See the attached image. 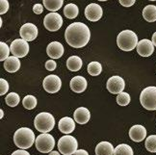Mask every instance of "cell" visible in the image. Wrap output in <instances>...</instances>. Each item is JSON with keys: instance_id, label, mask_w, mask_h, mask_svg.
Here are the masks:
<instances>
[{"instance_id": "obj_8", "label": "cell", "mask_w": 156, "mask_h": 155, "mask_svg": "<svg viewBox=\"0 0 156 155\" xmlns=\"http://www.w3.org/2000/svg\"><path fill=\"white\" fill-rule=\"evenodd\" d=\"M44 25L48 31L55 32L62 27L63 19H62V16L57 13H50L44 16Z\"/></svg>"}, {"instance_id": "obj_33", "label": "cell", "mask_w": 156, "mask_h": 155, "mask_svg": "<svg viewBox=\"0 0 156 155\" xmlns=\"http://www.w3.org/2000/svg\"><path fill=\"white\" fill-rule=\"evenodd\" d=\"M8 90H9V83L5 79L1 78L0 79V95H4L5 93H7Z\"/></svg>"}, {"instance_id": "obj_22", "label": "cell", "mask_w": 156, "mask_h": 155, "mask_svg": "<svg viewBox=\"0 0 156 155\" xmlns=\"http://www.w3.org/2000/svg\"><path fill=\"white\" fill-rule=\"evenodd\" d=\"M143 16L148 22L156 21V6L147 5L143 10Z\"/></svg>"}, {"instance_id": "obj_27", "label": "cell", "mask_w": 156, "mask_h": 155, "mask_svg": "<svg viewBox=\"0 0 156 155\" xmlns=\"http://www.w3.org/2000/svg\"><path fill=\"white\" fill-rule=\"evenodd\" d=\"M114 155H133V150L128 145H119L114 151Z\"/></svg>"}, {"instance_id": "obj_42", "label": "cell", "mask_w": 156, "mask_h": 155, "mask_svg": "<svg viewBox=\"0 0 156 155\" xmlns=\"http://www.w3.org/2000/svg\"><path fill=\"white\" fill-rule=\"evenodd\" d=\"M0 112H1V117H0V118H3V116H4V114H3V111H2V110H0Z\"/></svg>"}, {"instance_id": "obj_15", "label": "cell", "mask_w": 156, "mask_h": 155, "mask_svg": "<svg viewBox=\"0 0 156 155\" xmlns=\"http://www.w3.org/2000/svg\"><path fill=\"white\" fill-rule=\"evenodd\" d=\"M129 137L133 142H142L147 137V129L141 124L133 125L129 130Z\"/></svg>"}, {"instance_id": "obj_18", "label": "cell", "mask_w": 156, "mask_h": 155, "mask_svg": "<svg viewBox=\"0 0 156 155\" xmlns=\"http://www.w3.org/2000/svg\"><path fill=\"white\" fill-rule=\"evenodd\" d=\"M87 85H88L87 80L83 76H75L70 80L69 83L70 89L73 90V92L77 93H81L85 91Z\"/></svg>"}, {"instance_id": "obj_12", "label": "cell", "mask_w": 156, "mask_h": 155, "mask_svg": "<svg viewBox=\"0 0 156 155\" xmlns=\"http://www.w3.org/2000/svg\"><path fill=\"white\" fill-rule=\"evenodd\" d=\"M103 15V10L98 4L91 3L89 4L85 9V16L90 21H98L99 20Z\"/></svg>"}, {"instance_id": "obj_35", "label": "cell", "mask_w": 156, "mask_h": 155, "mask_svg": "<svg viewBox=\"0 0 156 155\" xmlns=\"http://www.w3.org/2000/svg\"><path fill=\"white\" fill-rule=\"evenodd\" d=\"M56 67H57V65H56L55 61H53V60H48L45 63V69L47 70H49V71L55 70Z\"/></svg>"}, {"instance_id": "obj_29", "label": "cell", "mask_w": 156, "mask_h": 155, "mask_svg": "<svg viewBox=\"0 0 156 155\" xmlns=\"http://www.w3.org/2000/svg\"><path fill=\"white\" fill-rule=\"evenodd\" d=\"M5 101H6V104H7L8 106L16 107V106L19 105L20 101V97L16 93H10L7 97H6Z\"/></svg>"}, {"instance_id": "obj_40", "label": "cell", "mask_w": 156, "mask_h": 155, "mask_svg": "<svg viewBox=\"0 0 156 155\" xmlns=\"http://www.w3.org/2000/svg\"><path fill=\"white\" fill-rule=\"evenodd\" d=\"M152 44L154 46H156V32L152 35Z\"/></svg>"}, {"instance_id": "obj_23", "label": "cell", "mask_w": 156, "mask_h": 155, "mask_svg": "<svg viewBox=\"0 0 156 155\" xmlns=\"http://www.w3.org/2000/svg\"><path fill=\"white\" fill-rule=\"evenodd\" d=\"M82 60L78 56H70L67 60V68L70 71H78L82 68Z\"/></svg>"}, {"instance_id": "obj_34", "label": "cell", "mask_w": 156, "mask_h": 155, "mask_svg": "<svg viewBox=\"0 0 156 155\" xmlns=\"http://www.w3.org/2000/svg\"><path fill=\"white\" fill-rule=\"evenodd\" d=\"M0 14H6L9 10V2L8 0H0Z\"/></svg>"}, {"instance_id": "obj_1", "label": "cell", "mask_w": 156, "mask_h": 155, "mask_svg": "<svg viewBox=\"0 0 156 155\" xmlns=\"http://www.w3.org/2000/svg\"><path fill=\"white\" fill-rule=\"evenodd\" d=\"M91 38L89 27L82 22H74L69 24L65 32L66 41L74 48H82L85 46Z\"/></svg>"}, {"instance_id": "obj_16", "label": "cell", "mask_w": 156, "mask_h": 155, "mask_svg": "<svg viewBox=\"0 0 156 155\" xmlns=\"http://www.w3.org/2000/svg\"><path fill=\"white\" fill-rule=\"evenodd\" d=\"M64 46L59 41H52L46 48V53L52 59H59L64 55Z\"/></svg>"}, {"instance_id": "obj_36", "label": "cell", "mask_w": 156, "mask_h": 155, "mask_svg": "<svg viewBox=\"0 0 156 155\" xmlns=\"http://www.w3.org/2000/svg\"><path fill=\"white\" fill-rule=\"evenodd\" d=\"M33 12H34L35 14H37V15L43 14V12H44L43 5H41V4H35L33 6Z\"/></svg>"}, {"instance_id": "obj_17", "label": "cell", "mask_w": 156, "mask_h": 155, "mask_svg": "<svg viewBox=\"0 0 156 155\" xmlns=\"http://www.w3.org/2000/svg\"><path fill=\"white\" fill-rule=\"evenodd\" d=\"M58 128L64 134H70L71 132H73L75 129V121L69 117L62 118L61 120L59 121Z\"/></svg>"}, {"instance_id": "obj_39", "label": "cell", "mask_w": 156, "mask_h": 155, "mask_svg": "<svg viewBox=\"0 0 156 155\" xmlns=\"http://www.w3.org/2000/svg\"><path fill=\"white\" fill-rule=\"evenodd\" d=\"M73 155H89V153L85 150H77Z\"/></svg>"}, {"instance_id": "obj_28", "label": "cell", "mask_w": 156, "mask_h": 155, "mask_svg": "<svg viewBox=\"0 0 156 155\" xmlns=\"http://www.w3.org/2000/svg\"><path fill=\"white\" fill-rule=\"evenodd\" d=\"M37 103H38L37 98H36L34 95H26L22 100L23 107L27 110H33L35 107L37 106Z\"/></svg>"}, {"instance_id": "obj_13", "label": "cell", "mask_w": 156, "mask_h": 155, "mask_svg": "<svg viewBox=\"0 0 156 155\" xmlns=\"http://www.w3.org/2000/svg\"><path fill=\"white\" fill-rule=\"evenodd\" d=\"M20 37L26 41H32L38 37V28L33 23H26L20 28Z\"/></svg>"}, {"instance_id": "obj_9", "label": "cell", "mask_w": 156, "mask_h": 155, "mask_svg": "<svg viewBox=\"0 0 156 155\" xmlns=\"http://www.w3.org/2000/svg\"><path fill=\"white\" fill-rule=\"evenodd\" d=\"M10 49L12 54L17 58L25 57L29 52V44L25 40L17 39L11 44Z\"/></svg>"}, {"instance_id": "obj_20", "label": "cell", "mask_w": 156, "mask_h": 155, "mask_svg": "<svg viewBox=\"0 0 156 155\" xmlns=\"http://www.w3.org/2000/svg\"><path fill=\"white\" fill-rule=\"evenodd\" d=\"M113 145L109 142H100L95 147V155H114Z\"/></svg>"}, {"instance_id": "obj_38", "label": "cell", "mask_w": 156, "mask_h": 155, "mask_svg": "<svg viewBox=\"0 0 156 155\" xmlns=\"http://www.w3.org/2000/svg\"><path fill=\"white\" fill-rule=\"evenodd\" d=\"M12 155H30L29 152H27L24 150H16L12 153Z\"/></svg>"}, {"instance_id": "obj_25", "label": "cell", "mask_w": 156, "mask_h": 155, "mask_svg": "<svg viewBox=\"0 0 156 155\" xmlns=\"http://www.w3.org/2000/svg\"><path fill=\"white\" fill-rule=\"evenodd\" d=\"M78 13H79V10H78V7L75 4L69 3L65 6L64 15L66 17H68V19H75V17L78 16Z\"/></svg>"}, {"instance_id": "obj_21", "label": "cell", "mask_w": 156, "mask_h": 155, "mask_svg": "<svg viewBox=\"0 0 156 155\" xmlns=\"http://www.w3.org/2000/svg\"><path fill=\"white\" fill-rule=\"evenodd\" d=\"M4 69L8 72H16L20 69V62L19 58L16 56H10L7 60L4 61Z\"/></svg>"}, {"instance_id": "obj_26", "label": "cell", "mask_w": 156, "mask_h": 155, "mask_svg": "<svg viewBox=\"0 0 156 155\" xmlns=\"http://www.w3.org/2000/svg\"><path fill=\"white\" fill-rule=\"evenodd\" d=\"M88 73L92 76H98L101 73L102 71V65L98 62H91L88 65Z\"/></svg>"}, {"instance_id": "obj_7", "label": "cell", "mask_w": 156, "mask_h": 155, "mask_svg": "<svg viewBox=\"0 0 156 155\" xmlns=\"http://www.w3.org/2000/svg\"><path fill=\"white\" fill-rule=\"evenodd\" d=\"M35 144L36 147L40 152L50 153L51 151H53V148L55 146V140L50 134L43 133L36 138Z\"/></svg>"}, {"instance_id": "obj_2", "label": "cell", "mask_w": 156, "mask_h": 155, "mask_svg": "<svg viewBox=\"0 0 156 155\" xmlns=\"http://www.w3.org/2000/svg\"><path fill=\"white\" fill-rule=\"evenodd\" d=\"M14 142L17 147L24 150H28V148H30L33 146L34 142H36L35 134L30 128L21 127L15 132Z\"/></svg>"}, {"instance_id": "obj_30", "label": "cell", "mask_w": 156, "mask_h": 155, "mask_svg": "<svg viewBox=\"0 0 156 155\" xmlns=\"http://www.w3.org/2000/svg\"><path fill=\"white\" fill-rule=\"evenodd\" d=\"M146 148L149 152H156V135L148 136L146 140Z\"/></svg>"}, {"instance_id": "obj_6", "label": "cell", "mask_w": 156, "mask_h": 155, "mask_svg": "<svg viewBox=\"0 0 156 155\" xmlns=\"http://www.w3.org/2000/svg\"><path fill=\"white\" fill-rule=\"evenodd\" d=\"M78 147L77 140L73 136L66 135L58 141V150L64 155H73Z\"/></svg>"}, {"instance_id": "obj_37", "label": "cell", "mask_w": 156, "mask_h": 155, "mask_svg": "<svg viewBox=\"0 0 156 155\" xmlns=\"http://www.w3.org/2000/svg\"><path fill=\"white\" fill-rule=\"evenodd\" d=\"M119 2L122 5L123 7H131L136 2V0H119Z\"/></svg>"}, {"instance_id": "obj_4", "label": "cell", "mask_w": 156, "mask_h": 155, "mask_svg": "<svg viewBox=\"0 0 156 155\" xmlns=\"http://www.w3.org/2000/svg\"><path fill=\"white\" fill-rule=\"evenodd\" d=\"M35 128L37 129L39 132L41 133H48L54 128L55 125V118L47 112H41L38 114L35 118L34 121Z\"/></svg>"}, {"instance_id": "obj_43", "label": "cell", "mask_w": 156, "mask_h": 155, "mask_svg": "<svg viewBox=\"0 0 156 155\" xmlns=\"http://www.w3.org/2000/svg\"><path fill=\"white\" fill-rule=\"evenodd\" d=\"M98 1H101V2H103V1H107V0H98Z\"/></svg>"}, {"instance_id": "obj_41", "label": "cell", "mask_w": 156, "mask_h": 155, "mask_svg": "<svg viewBox=\"0 0 156 155\" xmlns=\"http://www.w3.org/2000/svg\"><path fill=\"white\" fill-rule=\"evenodd\" d=\"M49 155H60V153L58 151H51L49 153Z\"/></svg>"}, {"instance_id": "obj_44", "label": "cell", "mask_w": 156, "mask_h": 155, "mask_svg": "<svg viewBox=\"0 0 156 155\" xmlns=\"http://www.w3.org/2000/svg\"><path fill=\"white\" fill-rule=\"evenodd\" d=\"M149 1H156V0H149Z\"/></svg>"}, {"instance_id": "obj_14", "label": "cell", "mask_w": 156, "mask_h": 155, "mask_svg": "<svg viewBox=\"0 0 156 155\" xmlns=\"http://www.w3.org/2000/svg\"><path fill=\"white\" fill-rule=\"evenodd\" d=\"M137 52L142 57H149L154 52V45L151 41L144 39L137 44Z\"/></svg>"}, {"instance_id": "obj_32", "label": "cell", "mask_w": 156, "mask_h": 155, "mask_svg": "<svg viewBox=\"0 0 156 155\" xmlns=\"http://www.w3.org/2000/svg\"><path fill=\"white\" fill-rule=\"evenodd\" d=\"M130 102V95L127 93H122L118 94L117 97V103L119 106H126Z\"/></svg>"}, {"instance_id": "obj_11", "label": "cell", "mask_w": 156, "mask_h": 155, "mask_svg": "<svg viewBox=\"0 0 156 155\" xmlns=\"http://www.w3.org/2000/svg\"><path fill=\"white\" fill-rule=\"evenodd\" d=\"M107 90L111 93L119 94L124 90L125 83L124 80L119 76H112L107 81Z\"/></svg>"}, {"instance_id": "obj_3", "label": "cell", "mask_w": 156, "mask_h": 155, "mask_svg": "<svg viewBox=\"0 0 156 155\" xmlns=\"http://www.w3.org/2000/svg\"><path fill=\"white\" fill-rule=\"evenodd\" d=\"M138 37L137 35L131 30H123L118 35L117 37V44L119 49L123 51H131L138 44Z\"/></svg>"}, {"instance_id": "obj_10", "label": "cell", "mask_w": 156, "mask_h": 155, "mask_svg": "<svg viewBox=\"0 0 156 155\" xmlns=\"http://www.w3.org/2000/svg\"><path fill=\"white\" fill-rule=\"evenodd\" d=\"M43 86H44V89L47 93H55L59 92L60 89H61L62 81L57 75L51 74V75L46 76L44 79Z\"/></svg>"}, {"instance_id": "obj_19", "label": "cell", "mask_w": 156, "mask_h": 155, "mask_svg": "<svg viewBox=\"0 0 156 155\" xmlns=\"http://www.w3.org/2000/svg\"><path fill=\"white\" fill-rule=\"evenodd\" d=\"M73 118L77 123L85 124L90 121L91 114H90V111L87 108H85V107H79V108H77L74 111Z\"/></svg>"}, {"instance_id": "obj_31", "label": "cell", "mask_w": 156, "mask_h": 155, "mask_svg": "<svg viewBox=\"0 0 156 155\" xmlns=\"http://www.w3.org/2000/svg\"><path fill=\"white\" fill-rule=\"evenodd\" d=\"M10 47L6 44L3 41L0 43V61L3 62L5 60H7V59L10 57L9 54H10Z\"/></svg>"}, {"instance_id": "obj_5", "label": "cell", "mask_w": 156, "mask_h": 155, "mask_svg": "<svg viewBox=\"0 0 156 155\" xmlns=\"http://www.w3.org/2000/svg\"><path fill=\"white\" fill-rule=\"evenodd\" d=\"M140 102L147 110H156V87L149 86L144 89L140 94Z\"/></svg>"}, {"instance_id": "obj_24", "label": "cell", "mask_w": 156, "mask_h": 155, "mask_svg": "<svg viewBox=\"0 0 156 155\" xmlns=\"http://www.w3.org/2000/svg\"><path fill=\"white\" fill-rule=\"evenodd\" d=\"M63 2L64 0H44V6L46 10L52 12V13H55L62 8Z\"/></svg>"}]
</instances>
